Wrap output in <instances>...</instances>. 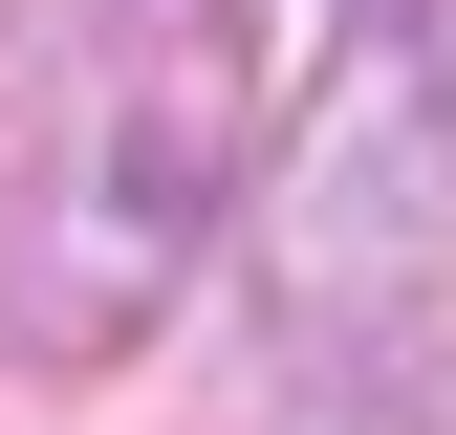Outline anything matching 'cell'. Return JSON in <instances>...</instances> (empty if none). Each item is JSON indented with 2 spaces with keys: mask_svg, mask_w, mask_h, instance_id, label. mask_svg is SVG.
I'll use <instances>...</instances> for the list:
<instances>
[{
  "mask_svg": "<svg viewBox=\"0 0 456 435\" xmlns=\"http://www.w3.org/2000/svg\"><path fill=\"white\" fill-rule=\"evenodd\" d=\"M261 0H0V370H131L240 218Z\"/></svg>",
  "mask_w": 456,
  "mask_h": 435,
  "instance_id": "cell-1",
  "label": "cell"
},
{
  "mask_svg": "<svg viewBox=\"0 0 456 435\" xmlns=\"http://www.w3.org/2000/svg\"><path fill=\"white\" fill-rule=\"evenodd\" d=\"M456 349V109L413 44H348L261 218V392L326 435H391Z\"/></svg>",
  "mask_w": 456,
  "mask_h": 435,
  "instance_id": "cell-2",
  "label": "cell"
},
{
  "mask_svg": "<svg viewBox=\"0 0 456 435\" xmlns=\"http://www.w3.org/2000/svg\"><path fill=\"white\" fill-rule=\"evenodd\" d=\"M435 66H456V22H435Z\"/></svg>",
  "mask_w": 456,
  "mask_h": 435,
  "instance_id": "cell-3",
  "label": "cell"
}]
</instances>
